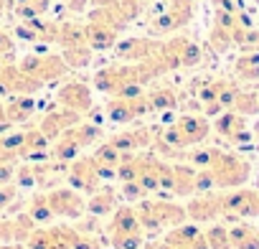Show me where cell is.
<instances>
[{"instance_id":"obj_1","label":"cell","mask_w":259,"mask_h":249,"mask_svg":"<svg viewBox=\"0 0 259 249\" xmlns=\"http://www.w3.org/2000/svg\"><path fill=\"white\" fill-rule=\"evenodd\" d=\"M104 231L117 249H140L145 244V229L140 224L138 209L133 206H117Z\"/></svg>"},{"instance_id":"obj_2","label":"cell","mask_w":259,"mask_h":249,"mask_svg":"<svg viewBox=\"0 0 259 249\" xmlns=\"http://www.w3.org/2000/svg\"><path fill=\"white\" fill-rule=\"evenodd\" d=\"M208 119H206V114L201 117V114H183V117H178L170 128H165L163 133H160V138H163V143L168 145V148H173V150H181V148H188V145H198V143H203L206 138H208Z\"/></svg>"},{"instance_id":"obj_3","label":"cell","mask_w":259,"mask_h":249,"mask_svg":"<svg viewBox=\"0 0 259 249\" xmlns=\"http://www.w3.org/2000/svg\"><path fill=\"white\" fill-rule=\"evenodd\" d=\"M102 138V130L92 122H81V124H74V128L64 130L59 138H56V145L51 150V158L59 160V163H69L74 160L87 145L97 143Z\"/></svg>"},{"instance_id":"obj_4","label":"cell","mask_w":259,"mask_h":249,"mask_svg":"<svg viewBox=\"0 0 259 249\" xmlns=\"http://www.w3.org/2000/svg\"><path fill=\"white\" fill-rule=\"evenodd\" d=\"M138 216H140V224L145 231H160V229H168V226H178L188 219L186 214V206H178L173 201H145L138 206Z\"/></svg>"},{"instance_id":"obj_5","label":"cell","mask_w":259,"mask_h":249,"mask_svg":"<svg viewBox=\"0 0 259 249\" xmlns=\"http://www.w3.org/2000/svg\"><path fill=\"white\" fill-rule=\"evenodd\" d=\"M203 171L211 173L216 188H236V186H241V183L249 178L251 165H249V160H244L241 155H231V153H224V150H221L219 158H216L208 168H203Z\"/></svg>"},{"instance_id":"obj_6","label":"cell","mask_w":259,"mask_h":249,"mask_svg":"<svg viewBox=\"0 0 259 249\" xmlns=\"http://www.w3.org/2000/svg\"><path fill=\"white\" fill-rule=\"evenodd\" d=\"M18 66L26 74L36 76L38 81H44V84L46 81H56V79H61L69 71L64 56H54V54H28V56L21 59Z\"/></svg>"},{"instance_id":"obj_7","label":"cell","mask_w":259,"mask_h":249,"mask_svg":"<svg viewBox=\"0 0 259 249\" xmlns=\"http://www.w3.org/2000/svg\"><path fill=\"white\" fill-rule=\"evenodd\" d=\"M46 198H49L54 216L79 219L87 211V196L81 191H74V188H54V191L46 193Z\"/></svg>"},{"instance_id":"obj_8","label":"cell","mask_w":259,"mask_h":249,"mask_svg":"<svg viewBox=\"0 0 259 249\" xmlns=\"http://www.w3.org/2000/svg\"><path fill=\"white\" fill-rule=\"evenodd\" d=\"M66 176H69V183L76 191H81L84 196L94 193L102 186V178H104L99 165L94 163V158H74V163H71Z\"/></svg>"},{"instance_id":"obj_9","label":"cell","mask_w":259,"mask_h":249,"mask_svg":"<svg viewBox=\"0 0 259 249\" xmlns=\"http://www.w3.org/2000/svg\"><path fill=\"white\" fill-rule=\"evenodd\" d=\"M56 102H59L61 107H66V109H74V112L84 114V112L92 109V89H89L84 81L71 79V81H66V84L59 87Z\"/></svg>"},{"instance_id":"obj_10","label":"cell","mask_w":259,"mask_h":249,"mask_svg":"<svg viewBox=\"0 0 259 249\" xmlns=\"http://www.w3.org/2000/svg\"><path fill=\"white\" fill-rule=\"evenodd\" d=\"M160 49V41H153V38H124V41H117L114 44V54L119 61H130V64H135V61H143V59H150L153 54H158Z\"/></svg>"},{"instance_id":"obj_11","label":"cell","mask_w":259,"mask_h":249,"mask_svg":"<svg viewBox=\"0 0 259 249\" xmlns=\"http://www.w3.org/2000/svg\"><path fill=\"white\" fill-rule=\"evenodd\" d=\"M79 122H81V114H79V112L61 107V109H54V112L44 114V119H41V124H38V130H41V133L49 138V143H51V140H56L64 130L74 128V124H79Z\"/></svg>"},{"instance_id":"obj_12","label":"cell","mask_w":259,"mask_h":249,"mask_svg":"<svg viewBox=\"0 0 259 249\" xmlns=\"http://www.w3.org/2000/svg\"><path fill=\"white\" fill-rule=\"evenodd\" d=\"M186 214H188V219H193V221H213V219H221L219 196H198V198H191L188 206H186Z\"/></svg>"},{"instance_id":"obj_13","label":"cell","mask_w":259,"mask_h":249,"mask_svg":"<svg viewBox=\"0 0 259 249\" xmlns=\"http://www.w3.org/2000/svg\"><path fill=\"white\" fill-rule=\"evenodd\" d=\"M87 31V44L92 46V51H107L117 44V28L112 26H104V23H97V21H89L84 26Z\"/></svg>"},{"instance_id":"obj_14","label":"cell","mask_w":259,"mask_h":249,"mask_svg":"<svg viewBox=\"0 0 259 249\" xmlns=\"http://www.w3.org/2000/svg\"><path fill=\"white\" fill-rule=\"evenodd\" d=\"M119 206V193L112 191V188H97L94 193H89L87 198V211L94 214V216H107V214H114V209Z\"/></svg>"},{"instance_id":"obj_15","label":"cell","mask_w":259,"mask_h":249,"mask_svg":"<svg viewBox=\"0 0 259 249\" xmlns=\"http://www.w3.org/2000/svg\"><path fill=\"white\" fill-rule=\"evenodd\" d=\"M109 143L119 153H135V150H143V148L153 145V138H150V130H130V133L112 135Z\"/></svg>"},{"instance_id":"obj_16","label":"cell","mask_w":259,"mask_h":249,"mask_svg":"<svg viewBox=\"0 0 259 249\" xmlns=\"http://www.w3.org/2000/svg\"><path fill=\"white\" fill-rule=\"evenodd\" d=\"M216 130H219L224 138H229V140H236V143L246 140V122H244V114H239V112H226V114H221V117L216 119Z\"/></svg>"},{"instance_id":"obj_17","label":"cell","mask_w":259,"mask_h":249,"mask_svg":"<svg viewBox=\"0 0 259 249\" xmlns=\"http://www.w3.org/2000/svg\"><path fill=\"white\" fill-rule=\"evenodd\" d=\"M231 249H259V229L251 224H234L229 229Z\"/></svg>"},{"instance_id":"obj_18","label":"cell","mask_w":259,"mask_h":249,"mask_svg":"<svg viewBox=\"0 0 259 249\" xmlns=\"http://www.w3.org/2000/svg\"><path fill=\"white\" fill-rule=\"evenodd\" d=\"M33 109H36V99L31 94H16L6 107V117L11 119V124L13 122H26V119L33 117Z\"/></svg>"},{"instance_id":"obj_19","label":"cell","mask_w":259,"mask_h":249,"mask_svg":"<svg viewBox=\"0 0 259 249\" xmlns=\"http://www.w3.org/2000/svg\"><path fill=\"white\" fill-rule=\"evenodd\" d=\"M178 104L176 89L173 87H155L153 92H148V107L150 112H168Z\"/></svg>"},{"instance_id":"obj_20","label":"cell","mask_w":259,"mask_h":249,"mask_svg":"<svg viewBox=\"0 0 259 249\" xmlns=\"http://www.w3.org/2000/svg\"><path fill=\"white\" fill-rule=\"evenodd\" d=\"M234 71H236V76L244 79V81L259 79V54H256V51H246L244 56H239L236 64H234Z\"/></svg>"},{"instance_id":"obj_21","label":"cell","mask_w":259,"mask_h":249,"mask_svg":"<svg viewBox=\"0 0 259 249\" xmlns=\"http://www.w3.org/2000/svg\"><path fill=\"white\" fill-rule=\"evenodd\" d=\"M92 46L89 44H79V46H66L64 49V61H66V66L69 69H84V66H89V61H92Z\"/></svg>"},{"instance_id":"obj_22","label":"cell","mask_w":259,"mask_h":249,"mask_svg":"<svg viewBox=\"0 0 259 249\" xmlns=\"http://www.w3.org/2000/svg\"><path fill=\"white\" fill-rule=\"evenodd\" d=\"M36 224H49L51 219H56L54 216V211H51V206H49V198H46V193H38V196H33L31 201H28V211H26Z\"/></svg>"},{"instance_id":"obj_23","label":"cell","mask_w":259,"mask_h":249,"mask_svg":"<svg viewBox=\"0 0 259 249\" xmlns=\"http://www.w3.org/2000/svg\"><path fill=\"white\" fill-rule=\"evenodd\" d=\"M208 44H211V49H213V51L224 54V51H229V49H231L234 36H231V31H229V28H224V26L213 23V28H211V33H208Z\"/></svg>"},{"instance_id":"obj_24","label":"cell","mask_w":259,"mask_h":249,"mask_svg":"<svg viewBox=\"0 0 259 249\" xmlns=\"http://www.w3.org/2000/svg\"><path fill=\"white\" fill-rule=\"evenodd\" d=\"M206 234V241H208V249H231V239H229V229L216 224L211 229L203 231Z\"/></svg>"},{"instance_id":"obj_25","label":"cell","mask_w":259,"mask_h":249,"mask_svg":"<svg viewBox=\"0 0 259 249\" xmlns=\"http://www.w3.org/2000/svg\"><path fill=\"white\" fill-rule=\"evenodd\" d=\"M231 109L234 112H239V114H254V112H259V94H249V92H239L236 94V99H234V104H231Z\"/></svg>"},{"instance_id":"obj_26","label":"cell","mask_w":259,"mask_h":249,"mask_svg":"<svg viewBox=\"0 0 259 249\" xmlns=\"http://www.w3.org/2000/svg\"><path fill=\"white\" fill-rule=\"evenodd\" d=\"M201 61H203V51H201V46H198L196 41L186 38V44H183V49H181V66L191 69V66H198Z\"/></svg>"},{"instance_id":"obj_27","label":"cell","mask_w":259,"mask_h":249,"mask_svg":"<svg viewBox=\"0 0 259 249\" xmlns=\"http://www.w3.org/2000/svg\"><path fill=\"white\" fill-rule=\"evenodd\" d=\"M13 54H16V41L11 38L8 31L0 28V59H13Z\"/></svg>"},{"instance_id":"obj_28","label":"cell","mask_w":259,"mask_h":249,"mask_svg":"<svg viewBox=\"0 0 259 249\" xmlns=\"http://www.w3.org/2000/svg\"><path fill=\"white\" fill-rule=\"evenodd\" d=\"M16 36H18L21 41H31V44H33V41H38V33H36L26 21H21V23L16 26Z\"/></svg>"},{"instance_id":"obj_29","label":"cell","mask_w":259,"mask_h":249,"mask_svg":"<svg viewBox=\"0 0 259 249\" xmlns=\"http://www.w3.org/2000/svg\"><path fill=\"white\" fill-rule=\"evenodd\" d=\"M87 3H89V0H66V8L74 11V13H79V11H84Z\"/></svg>"},{"instance_id":"obj_30","label":"cell","mask_w":259,"mask_h":249,"mask_svg":"<svg viewBox=\"0 0 259 249\" xmlns=\"http://www.w3.org/2000/svg\"><path fill=\"white\" fill-rule=\"evenodd\" d=\"M92 3H94L97 8H104V6H114L117 0H92Z\"/></svg>"},{"instance_id":"obj_31","label":"cell","mask_w":259,"mask_h":249,"mask_svg":"<svg viewBox=\"0 0 259 249\" xmlns=\"http://www.w3.org/2000/svg\"><path fill=\"white\" fill-rule=\"evenodd\" d=\"M0 249H23V246H16V244L8 241V244H0Z\"/></svg>"},{"instance_id":"obj_32","label":"cell","mask_w":259,"mask_h":249,"mask_svg":"<svg viewBox=\"0 0 259 249\" xmlns=\"http://www.w3.org/2000/svg\"><path fill=\"white\" fill-rule=\"evenodd\" d=\"M6 13V0H0V16Z\"/></svg>"}]
</instances>
